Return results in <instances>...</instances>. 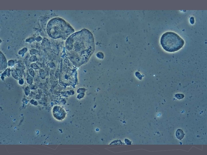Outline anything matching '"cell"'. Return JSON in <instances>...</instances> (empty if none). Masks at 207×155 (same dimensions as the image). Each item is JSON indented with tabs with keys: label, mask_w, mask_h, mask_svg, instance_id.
Listing matches in <instances>:
<instances>
[{
	"label": "cell",
	"mask_w": 207,
	"mask_h": 155,
	"mask_svg": "<svg viewBox=\"0 0 207 155\" xmlns=\"http://www.w3.org/2000/svg\"><path fill=\"white\" fill-rule=\"evenodd\" d=\"M71 53V60L78 62L87 61L94 50V40L92 34L86 29L70 35L66 42Z\"/></svg>",
	"instance_id": "cell-1"
},
{
	"label": "cell",
	"mask_w": 207,
	"mask_h": 155,
	"mask_svg": "<svg viewBox=\"0 0 207 155\" xmlns=\"http://www.w3.org/2000/svg\"><path fill=\"white\" fill-rule=\"evenodd\" d=\"M175 97L177 99H180L183 98L184 96L182 94H178L175 95Z\"/></svg>",
	"instance_id": "cell-5"
},
{
	"label": "cell",
	"mask_w": 207,
	"mask_h": 155,
	"mask_svg": "<svg viewBox=\"0 0 207 155\" xmlns=\"http://www.w3.org/2000/svg\"><path fill=\"white\" fill-rule=\"evenodd\" d=\"M57 22H52L51 31L52 36L55 38L62 37L64 39H66L74 31V29L70 25L61 20H57Z\"/></svg>",
	"instance_id": "cell-3"
},
{
	"label": "cell",
	"mask_w": 207,
	"mask_h": 155,
	"mask_svg": "<svg viewBox=\"0 0 207 155\" xmlns=\"http://www.w3.org/2000/svg\"><path fill=\"white\" fill-rule=\"evenodd\" d=\"M184 135L183 131L181 129H178L176 132V137L179 140H181L183 138Z\"/></svg>",
	"instance_id": "cell-4"
},
{
	"label": "cell",
	"mask_w": 207,
	"mask_h": 155,
	"mask_svg": "<svg viewBox=\"0 0 207 155\" xmlns=\"http://www.w3.org/2000/svg\"><path fill=\"white\" fill-rule=\"evenodd\" d=\"M163 49L169 52H173L181 48L184 44V41L176 33L168 32L163 34L160 40Z\"/></svg>",
	"instance_id": "cell-2"
}]
</instances>
